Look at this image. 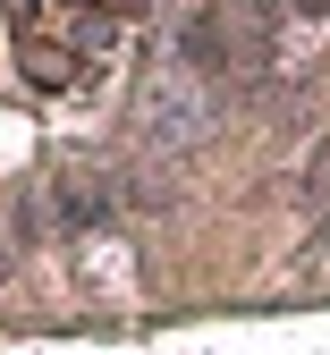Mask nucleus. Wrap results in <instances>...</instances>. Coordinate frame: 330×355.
<instances>
[{"mask_svg": "<svg viewBox=\"0 0 330 355\" xmlns=\"http://www.w3.org/2000/svg\"><path fill=\"white\" fill-rule=\"evenodd\" d=\"M110 211V195L102 187H85V178H60V220H76V229H85V220H102Z\"/></svg>", "mask_w": 330, "mask_h": 355, "instance_id": "nucleus-2", "label": "nucleus"}, {"mask_svg": "<svg viewBox=\"0 0 330 355\" xmlns=\"http://www.w3.org/2000/svg\"><path fill=\"white\" fill-rule=\"evenodd\" d=\"M17 42H26V76H34V85H76V76H85V60L68 51V42H51L42 26H26Z\"/></svg>", "mask_w": 330, "mask_h": 355, "instance_id": "nucleus-1", "label": "nucleus"}, {"mask_svg": "<svg viewBox=\"0 0 330 355\" xmlns=\"http://www.w3.org/2000/svg\"><path fill=\"white\" fill-rule=\"evenodd\" d=\"M76 9H93V17H135L145 0H76Z\"/></svg>", "mask_w": 330, "mask_h": 355, "instance_id": "nucleus-3", "label": "nucleus"}]
</instances>
